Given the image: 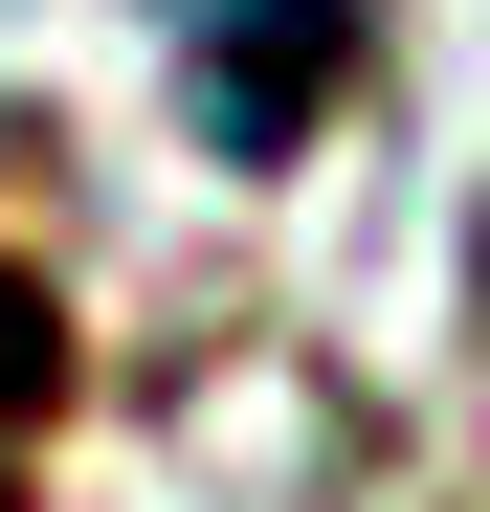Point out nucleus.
<instances>
[{
  "instance_id": "nucleus-1",
  "label": "nucleus",
  "mask_w": 490,
  "mask_h": 512,
  "mask_svg": "<svg viewBox=\"0 0 490 512\" xmlns=\"http://www.w3.org/2000/svg\"><path fill=\"white\" fill-rule=\"evenodd\" d=\"M156 23H179V67H201V134L268 179V156H312V112H335V67H357L379 0H156Z\"/></svg>"
},
{
  "instance_id": "nucleus-2",
  "label": "nucleus",
  "mask_w": 490,
  "mask_h": 512,
  "mask_svg": "<svg viewBox=\"0 0 490 512\" xmlns=\"http://www.w3.org/2000/svg\"><path fill=\"white\" fill-rule=\"evenodd\" d=\"M45 423H67V312H45V268H0V512H23Z\"/></svg>"
}]
</instances>
